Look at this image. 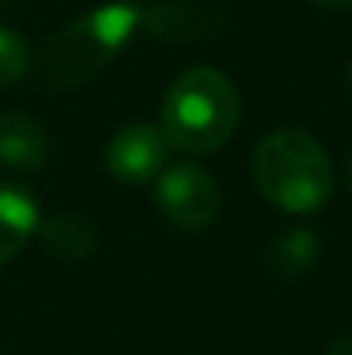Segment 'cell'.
Instances as JSON below:
<instances>
[{
    "mask_svg": "<svg viewBox=\"0 0 352 355\" xmlns=\"http://www.w3.org/2000/svg\"><path fill=\"white\" fill-rule=\"evenodd\" d=\"M31 69V49L14 28H0V87H14Z\"/></svg>",
    "mask_w": 352,
    "mask_h": 355,
    "instance_id": "11",
    "label": "cell"
},
{
    "mask_svg": "<svg viewBox=\"0 0 352 355\" xmlns=\"http://www.w3.org/2000/svg\"><path fill=\"white\" fill-rule=\"evenodd\" d=\"M252 183L283 214H318L335 193V166L315 135L276 128L252 148Z\"/></svg>",
    "mask_w": 352,
    "mask_h": 355,
    "instance_id": "1",
    "label": "cell"
},
{
    "mask_svg": "<svg viewBox=\"0 0 352 355\" xmlns=\"http://www.w3.org/2000/svg\"><path fill=\"white\" fill-rule=\"evenodd\" d=\"M325 355H352V335H346V338H335V342L325 349Z\"/></svg>",
    "mask_w": 352,
    "mask_h": 355,
    "instance_id": "12",
    "label": "cell"
},
{
    "mask_svg": "<svg viewBox=\"0 0 352 355\" xmlns=\"http://www.w3.org/2000/svg\"><path fill=\"white\" fill-rule=\"evenodd\" d=\"M142 28V7L117 0L87 10L59 28L42 49V80L49 87H76L94 80L121 55L131 35Z\"/></svg>",
    "mask_w": 352,
    "mask_h": 355,
    "instance_id": "3",
    "label": "cell"
},
{
    "mask_svg": "<svg viewBox=\"0 0 352 355\" xmlns=\"http://www.w3.org/2000/svg\"><path fill=\"white\" fill-rule=\"evenodd\" d=\"M142 28H149L156 38L169 42H187V38H204L218 31V14L197 10V7H142Z\"/></svg>",
    "mask_w": 352,
    "mask_h": 355,
    "instance_id": "10",
    "label": "cell"
},
{
    "mask_svg": "<svg viewBox=\"0 0 352 355\" xmlns=\"http://www.w3.org/2000/svg\"><path fill=\"white\" fill-rule=\"evenodd\" d=\"M349 97H352V62H349Z\"/></svg>",
    "mask_w": 352,
    "mask_h": 355,
    "instance_id": "15",
    "label": "cell"
},
{
    "mask_svg": "<svg viewBox=\"0 0 352 355\" xmlns=\"http://www.w3.org/2000/svg\"><path fill=\"white\" fill-rule=\"evenodd\" d=\"M169 141L162 135L159 124H124L115 131V138L108 141V169L117 183L128 187H142V183H156V176L169 166Z\"/></svg>",
    "mask_w": 352,
    "mask_h": 355,
    "instance_id": "5",
    "label": "cell"
},
{
    "mask_svg": "<svg viewBox=\"0 0 352 355\" xmlns=\"http://www.w3.org/2000/svg\"><path fill=\"white\" fill-rule=\"evenodd\" d=\"M346 187L352 190V152H349V159H346Z\"/></svg>",
    "mask_w": 352,
    "mask_h": 355,
    "instance_id": "14",
    "label": "cell"
},
{
    "mask_svg": "<svg viewBox=\"0 0 352 355\" xmlns=\"http://www.w3.org/2000/svg\"><path fill=\"white\" fill-rule=\"evenodd\" d=\"M38 204L24 187L14 183H0V266H7L24 245L28 238L38 232Z\"/></svg>",
    "mask_w": 352,
    "mask_h": 355,
    "instance_id": "8",
    "label": "cell"
},
{
    "mask_svg": "<svg viewBox=\"0 0 352 355\" xmlns=\"http://www.w3.org/2000/svg\"><path fill=\"white\" fill-rule=\"evenodd\" d=\"M318 7H352V0H311Z\"/></svg>",
    "mask_w": 352,
    "mask_h": 355,
    "instance_id": "13",
    "label": "cell"
},
{
    "mask_svg": "<svg viewBox=\"0 0 352 355\" xmlns=\"http://www.w3.org/2000/svg\"><path fill=\"white\" fill-rule=\"evenodd\" d=\"M45 252L62 259V262H83L97 252V225L87 214L76 211H59L45 221H38V232Z\"/></svg>",
    "mask_w": 352,
    "mask_h": 355,
    "instance_id": "7",
    "label": "cell"
},
{
    "mask_svg": "<svg viewBox=\"0 0 352 355\" xmlns=\"http://www.w3.org/2000/svg\"><path fill=\"white\" fill-rule=\"evenodd\" d=\"M52 138L45 124L28 114H0V162L7 169L35 173L49 162Z\"/></svg>",
    "mask_w": 352,
    "mask_h": 355,
    "instance_id": "6",
    "label": "cell"
},
{
    "mask_svg": "<svg viewBox=\"0 0 352 355\" xmlns=\"http://www.w3.org/2000/svg\"><path fill=\"white\" fill-rule=\"evenodd\" d=\"M321 259V241L311 228H287L269 241L266 248V266L273 276H283V279H294V276H304L318 266Z\"/></svg>",
    "mask_w": 352,
    "mask_h": 355,
    "instance_id": "9",
    "label": "cell"
},
{
    "mask_svg": "<svg viewBox=\"0 0 352 355\" xmlns=\"http://www.w3.org/2000/svg\"><path fill=\"white\" fill-rule=\"evenodd\" d=\"M152 197L159 214L183 232H204L221 214V190L215 176L197 162H169L156 176Z\"/></svg>",
    "mask_w": 352,
    "mask_h": 355,
    "instance_id": "4",
    "label": "cell"
},
{
    "mask_svg": "<svg viewBox=\"0 0 352 355\" xmlns=\"http://www.w3.org/2000/svg\"><path fill=\"white\" fill-rule=\"evenodd\" d=\"M242 118V101L235 83L211 66H194L180 73L159 111V128L169 148L183 155H211L232 141Z\"/></svg>",
    "mask_w": 352,
    "mask_h": 355,
    "instance_id": "2",
    "label": "cell"
}]
</instances>
